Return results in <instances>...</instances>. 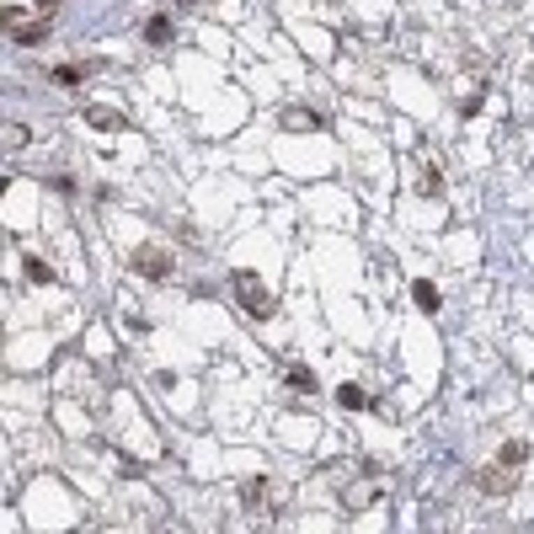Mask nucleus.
Segmentation results:
<instances>
[{
  "instance_id": "nucleus-1",
  "label": "nucleus",
  "mask_w": 534,
  "mask_h": 534,
  "mask_svg": "<svg viewBox=\"0 0 534 534\" xmlns=\"http://www.w3.org/2000/svg\"><path fill=\"white\" fill-rule=\"evenodd\" d=\"M235 289H241V299H246L251 310H267V305H273V294L262 289V283H257L251 273H235Z\"/></svg>"
},
{
  "instance_id": "nucleus-3",
  "label": "nucleus",
  "mask_w": 534,
  "mask_h": 534,
  "mask_svg": "<svg viewBox=\"0 0 534 534\" xmlns=\"http://www.w3.org/2000/svg\"><path fill=\"white\" fill-rule=\"evenodd\" d=\"M267 481H251V487H246V507H251V513H257V507H267Z\"/></svg>"
},
{
  "instance_id": "nucleus-2",
  "label": "nucleus",
  "mask_w": 534,
  "mask_h": 534,
  "mask_svg": "<svg viewBox=\"0 0 534 534\" xmlns=\"http://www.w3.org/2000/svg\"><path fill=\"white\" fill-rule=\"evenodd\" d=\"M134 267H139L144 278H166V273H171V262L161 257V251H150V246H144V251H134Z\"/></svg>"
},
{
  "instance_id": "nucleus-4",
  "label": "nucleus",
  "mask_w": 534,
  "mask_h": 534,
  "mask_svg": "<svg viewBox=\"0 0 534 534\" xmlns=\"http://www.w3.org/2000/svg\"><path fill=\"white\" fill-rule=\"evenodd\" d=\"M86 118H91L96 128H123V118H118V112H107V107H86Z\"/></svg>"
},
{
  "instance_id": "nucleus-6",
  "label": "nucleus",
  "mask_w": 534,
  "mask_h": 534,
  "mask_svg": "<svg viewBox=\"0 0 534 534\" xmlns=\"http://www.w3.org/2000/svg\"><path fill=\"white\" fill-rule=\"evenodd\" d=\"M524 454H529V443H507V449H503V465L513 470V465H524Z\"/></svg>"
},
{
  "instance_id": "nucleus-10",
  "label": "nucleus",
  "mask_w": 534,
  "mask_h": 534,
  "mask_svg": "<svg viewBox=\"0 0 534 534\" xmlns=\"http://www.w3.org/2000/svg\"><path fill=\"white\" fill-rule=\"evenodd\" d=\"M27 278H32V283H48V278H54V273H48L43 262H27Z\"/></svg>"
},
{
  "instance_id": "nucleus-11",
  "label": "nucleus",
  "mask_w": 534,
  "mask_h": 534,
  "mask_svg": "<svg viewBox=\"0 0 534 534\" xmlns=\"http://www.w3.org/2000/svg\"><path fill=\"white\" fill-rule=\"evenodd\" d=\"M283 123H289V128H316V118H310V112H289Z\"/></svg>"
},
{
  "instance_id": "nucleus-8",
  "label": "nucleus",
  "mask_w": 534,
  "mask_h": 534,
  "mask_svg": "<svg viewBox=\"0 0 534 534\" xmlns=\"http://www.w3.org/2000/svg\"><path fill=\"white\" fill-rule=\"evenodd\" d=\"M6 144H11V150H16V144H27V128H22V123H6Z\"/></svg>"
},
{
  "instance_id": "nucleus-5",
  "label": "nucleus",
  "mask_w": 534,
  "mask_h": 534,
  "mask_svg": "<svg viewBox=\"0 0 534 534\" xmlns=\"http://www.w3.org/2000/svg\"><path fill=\"white\" fill-rule=\"evenodd\" d=\"M144 38H150V43L161 48V43H166V38H171V22H166V16H155L150 27H144Z\"/></svg>"
},
{
  "instance_id": "nucleus-7",
  "label": "nucleus",
  "mask_w": 534,
  "mask_h": 534,
  "mask_svg": "<svg viewBox=\"0 0 534 534\" xmlns=\"http://www.w3.org/2000/svg\"><path fill=\"white\" fill-rule=\"evenodd\" d=\"M417 305H422V310H438V289H433V283H417Z\"/></svg>"
},
{
  "instance_id": "nucleus-9",
  "label": "nucleus",
  "mask_w": 534,
  "mask_h": 534,
  "mask_svg": "<svg viewBox=\"0 0 534 534\" xmlns=\"http://www.w3.org/2000/svg\"><path fill=\"white\" fill-rule=\"evenodd\" d=\"M54 80H59V86H75L80 70H75V64H64V70H54Z\"/></svg>"
}]
</instances>
